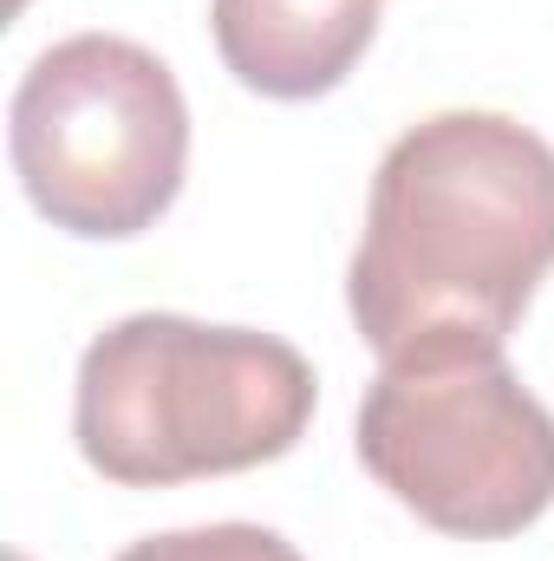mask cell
Returning <instances> with one entry per match:
<instances>
[{
    "label": "cell",
    "instance_id": "1",
    "mask_svg": "<svg viewBox=\"0 0 554 561\" xmlns=\"http://www.w3.org/2000/svg\"><path fill=\"white\" fill-rule=\"evenodd\" d=\"M554 268V144L503 112H437L379 157L346 307L379 359L503 346Z\"/></svg>",
    "mask_w": 554,
    "mask_h": 561
},
{
    "label": "cell",
    "instance_id": "2",
    "mask_svg": "<svg viewBox=\"0 0 554 561\" xmlns=\"http://www.w3.org/2000/svg\"><path fill=\"white\" fill-rule=\"evenodd\" d=\"M313 366L275 333L131 313L79 359L72 437L105 483L170 490L287 457L313 424Z\"/></svg>",
    "mask_w": 554,
    "mask_h": 561
},
{
    "label": "cell",
    "instance_id": "3",
    "mask_svg": "<svg viewBox=\"0 0 554 561\" xmlns=\"http://www.w3.org/2000/svg\"><path fill=\"white\" fill-rule=\"evenodd\" d=\"M359 463L417 523L503 542L554 510V412L503 346L443 340L379 359L359 399Z\"/></svg>",
    "mask_w": 554,
    "mask_h": 561
},
{
    "label": "cell",
    "instance_id": "4",
    "mask_svg": "<svg viewBox=\"0 0 554 561\" xmlns=\"http://www.w3.org/2000/svg\"><path fill=\"white\" fill-rule=\"evenodd\" d=\"M7 150L26 203L85 242L143 236L183 190L189 105L176 72L118 33L46 46L7 105Z\"/></svg>",
    "mask_w": 554,
    "mask_h": 561
},
{
    "label": "cell",
    "instance_id": "5",
    "mask_svg": "<svg viewBox=\"0 0 554 561\" xmlns=\"http://www.w3.org/2000/svg\"><path fill=\"white\" fill-rule=\"evenodd\" d=\"M222 66L262 99L333 92L379 33V0H209Z\"/></svg>",
    "mask_w": 554,
    "mask_h": 561
},
{
    "label": "cell",
    "instance_id": "6",
    "mask_svg": "<svg viewBox=\"0 0 554 561\" xmlns=\"http://www.w3.org/2000/svg\"><path fill=\"white\" fill-rule=\"evenodd\" d=\"M118 561H307V556L280 529H262V523H209V529L143 536Z\"/></svg>",
    "mask_w": 554,
    "mask_h": 561
},
{
    "label": "cell",
    "instance_id": "7",
    "mask_svg": "<svg viewBox=\"0 0 554 561\" xmlns=\"http://www.w3.org/2000/svg\"><path fill=\"white\" fill-rule=\"evenodd\" d=\"M13 561H26V556H13Z\"/></svg>",
    "mask_w": 554,
    "mask_h": 561
}]
</instances>
